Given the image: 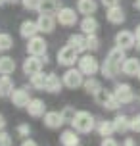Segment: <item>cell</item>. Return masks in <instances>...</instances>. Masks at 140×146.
I'll return each mask as SVG.
<instances>
[{
    "instance_id": "25",
    "label": "cell",
    "mask_w": 140,
    "mask_h": 146,
    "mask_svg": "<svg viewBox=\"0 0 140 146\" xmlns=\"http://www.w3.org/2000/svg\"><path fill=\"white\" fill-rule=\"evenodd\" d=\"M83 88H85V92H87V94L96 96L104 87H102V83L96 79V77H87V79H85V83H83Z\"/></svg>"
},
{
    "instance_id": "19",
    "label": "cell",
    "mask_w": 140,
    "mask_h": 146,
    "mask_svg": "<svg viewBox=\"0 0 140 146\" xmlns=\"http://www.w3.org/2000/svg\"><path fill=\"white\" fill-rule=\"evenodd\" d=\"M140 69V60L138 58H125L123 66H121V73L127 77H136V73Z\"/></svg>"
},
{
    "instance_id": "46",
    "label": "cell",
    "mask_w": 140,
    "mask_h": 146,
    "mask_svg": "<svg viewBox=\"0 0 140 146\" xmlns=\"http://www.w3.org/2000/svg\"><path fill=\"white\" fill-rule=\"evenodd\" d=\"M4 4H6V0H0V6H4Z\"/></svg>"
},
{
    "instance_id": "15",
    "label": "cell",
    "mask_w": 140,
    "mask_h": 146,
    "mask_svg": "<svg viewBox=\"0 0 140 146\" xmlns=\"http://www.w3.org/2000/svg\"><path fill=\"white\" fill-rule=\"evenodd\" d=\"M63 88V81L59 79L56 73H48L46 75V85H44V90L50 92V94H59Z\"/></svg>"
},
{
    "instance_id": "10",
    "label": "cell",
    "mask_w": 140,
    "mask_h": 146,
    "mask_svg": "<svg viewBox=\"0 0 140 146\" xmlns=\"http://www.w3.org/2000/svg\"><path fill=\"white\" fill-rule=\"evenodd\" d=\"M27 52L33 54V56H44L48 52V42L44 40V36L35 35L31 38H27Z\"/></svg>"
},
{
    "instance_id": "45",
    "label": "cell",
    "mask_w": 140,
    "mask_h": 146,
    "mask_svg": "<svg viewBox=\"0 0 140 146\" xmlns=\"http://www.w3.org/2000/svg\"><path fill=\"white\" fill-rule=\"evenodd\" d=\"M6 2H10V4H17V2H21V0H6Z\"/></svg>"
},
{
    "instance_id": "22",
    "label": "cell",
    "mask_w": 140,
    "mask_h": 146,
    "mask_svg": "<svg viewBox=\"0 0 140 146\" xmlns=\"http://www.w3.org/2000/svg\"><path fill=\"white\" fill-rule=\"evenodd\" d=\"M40 31H38V25L37 21H33V19H25V21L19 25V35L23 36V38H31V36L38 35Z\"/></svg>"
},
{
    "instance_id": "41",
    "label": "cell",
    "mask_w": 140,
    "mask_h": 146,
    "mask_svg": "<svg viewBox=\"0 0 140 146\" xmlns=\"http://www.w3.org/2000/svg\"><path fill=\"white\" fill-rule=\"evenodd\" d=\"M123 146H136V140H134V139H131V137H127V139H125V142H123Z\"/></svg>"
},
{
    "instance_id": "35",
    "label": "cell",
    "mask_w": 140,
    "mask_h": 146,
    "mask_svg": "<svg viewBox=\"0 0 140 146\" xmlns=\"http://www.w3.org/2000/svg\"><path fill=\"white\" fill-rule=\"evenodd\" d=\"M0 146H12V135L6 131H0Z\"/></svg>"
},
{
    "instance_id": "9",
    "label": "cell",
    "mask_w": 140,
    "mask_h": 146,
    "mask_svg": "<svg viewBox=\"0 0 140 146\" xmlns=\"http://www.w3.org/2000/svg\"><path fill=\"white\" fill-rule=\"evenodd\" d=\"M46 62H44V58L42 56H33V54H29L27 58L23 60V66H21V69H23V73L25 75H35V73H38V71H42V66H44Z\"/></svg>"
},
{
    "instance_id": "27",
    "label": "cell",
    "mask_w": 140,
    "mask_h": 146,
    "mask_svg": "<svg viewBox=\"0 0 140 146\" xmlns=\"http://www.w3.org/2000/svg\"><path fill=\"white\" fill-rule=\"evenodd\" d=\"M59 8H61V0H40L38 12H42V14H56Z\"/></svg>"
},
{
    "instance_id": "43",
    "label": "cell",
    "mask_w": 140,
    "mask_h": 146,
    "mask_svg": "<svg viewBox=\"0 0 140 146\" xmlns=\"http://www.w3.org/2000/svg\"><path fill=\"white\" fill-rule=\"evenodd\" d=\"M4 129H6V117L0 113V131H4Z\"/></svg>"
},
{
    "instance_id": "30",
    "label": "cell",
    "mask_w": 140,
    "mask_h": 146,
    "mask_svg": "<svg viewBox=\"0 0 140 146\" xmlns=\"http://www.w3.org/2000/svg\"><path fill=\"white\" fill-rule=\"evenodd\" d=\"M96 131L100 137H111L113 133H115V127H113V121H98L96 123Z\"/></svg>"
},
{
    "instance_id": "40",
    "label": "cell",
    "mask_w": 140,
    "mask_h": 146,
    "mask_svg": "<svg viewBox=\"0 0 140 146\" xmlns=\"http://www.w3.org/2000/svg\"><path fill=\"white\" fill-rule=\"evenodd\" d=\"M21 146H40V144H38L37 140H33V139H25L21 142Z\"/></svg>"
},
{
    "instance_id": "11",
    "label": "cell",
    "mask_w": 140,
    "mask_h": 146,
    "mask_svg": "<svg viewBox=\"0 0 140 146\" xmlns=\"http://www.w3.org/2000/svg\"><path fill=\"white\" fill-rule=\"evenodd\" d=\"M115 46L123 48V50H131L136 46V36L134 31H119L115 35Z\"/></svg>"
},
{
    "instance_id": "44",
    "label": "cell",
    "mask_w": 140,
    "mask_h": 146,
    "mask_svg": "<svg viewBox=\"0 0 140 146\" xmlns=\"http://www.w3.org/2000/svg\"><path fill=\"white\" fill-rule=\"evenodd\" d=\"M134 10H138V12H140V0H134Z\"/></svg>"
},
{
    "instance_id": "47",
    "label": "cell",
    "mask_w": 140,
    "mask_h": 146,
    "mask_svg": "<svg viewBox=\"0 0 140 146\" xmlns=\"http://www.w3.org/2000/svg\"><path fill=\"white\" fill-rule=\"evenodd\" d=\"M136 79H138V81H140V69H138V73H136Z\"/></svg>"
},
{
    "instance_id": "38",
    "label": "cell",
    "mask_w": 140,
    "mask_h": 146,
    "mask_svg": "<svg viewBox=\"0 0 140 146\" xmlns=\"http://www.w3.org/2000/svg\"><path fill=\"white\" fill-rule=\"evenodd\" d=\"M100 146H119V142L113 137H104L102 142H100Z\"/></svg>"
},
{
    "instance_id": "18",
    "label": "cell",
    "mask_w": 140,
    "mask_h": 146,
    "mask_svg": "<svg viewBox=\"0 0 140 146\" xmlns=\"http://www.w3.org/2000/svg\"><path fill=\"white\" fill-rule=\"evenodd\" d=\"M79 27H81V31L85 35H92V33H98L100 23H98V19H96L94 15H85L81 19V23H79Z\"/></svg>"
},
{
    "instance_id": "5",
    "label": "cell",
    "mask_w": 140,
    "mask_h": 146,
    "mask_svg": "<svg viewBox=\"0 0 140 146\" xmlns=\"http://www.w3.org/2000/svg\"><path fill=\"white\" fill-rule=\"evenodd\" d=\"M58 64L63 67H73L77 62H79V52L75 50L73 46H69V44H65V46H61L58 50Z\"/></svg>"
},
{
    "instance_id": "31",
    "label": "cell",
    "mask_w": 140,
    "mask_h": 146,
    "mask_svg": "<svg viewBox=\"0 0 140 146\" xmlns=\"http://www.w3.org/2000/svg\"><path fill=\"white\" fill-rule=\"evenodd\" d=\"M14 48V38L10 33H0V52H8Z\"/></svg>"
},
{
    "instance_id": "28",
    "label": "cell",
    "mask_w": 140,
    "mask_h": 146,
    "mask_svg": "<svg viewBox=\"0 0 140 146\" xmlns=\"http://www.w3.org/2000/svg\"><path fill=\"white\" fill-rule=\"evenodd\" d=\"M15 71V60L10 56H0V75H12Z\"/></svg>"
},
{
    "instance_id": "12",
    "label": "cell",
    "mask_w": 140,
    "mask_h": 146,
    "mask_svg": "<svg viewBox=\"0 0 140 146\" xmlns=\"http://www.w3.org/2000/svg\"><path fill=\"white\" fill-rule=\"evenodd\" d=\"M56 15L54 14H38V19H37V25H38V31L40 33H44V35H50V33H54V29H56Z\"/></svg>"
},
{
    "instance_id": "33",
    "label": "cell",
    "mask_w": 140,
    "mask_h": 146,
    "mask_svg": "<svg viewBox=\"0 0 140 146\" xmlns=\"http://www.w3.org/2000/svg\"><path fill=\"white\" fill-rule=\"evenodd\" d=\"M75 115H77V110H75L73 106H65V108L61 110V117H63L65 123H71L75 119Z\"/></svg>"
},
{
    "instance_id": "7",
    "label": "cell",
    "mask_w": 140,
    "mask_h": 146,
    "mask_svg": "<svg viewBox=\"0 0 140 146\" xmlns=\"http://www.w3.org/2000/svg\"><path fill=\"white\" fill-rule=\"evenodd\" d=\"M94 98H96V104L102 106L104 110H117L121 106L119 100L115 98V94H113V90H108V88H102Z\"/></svg>"
},
{
    "instance_id": "24",
    "label": "cell",
    "mask_w": 140,
    "mask_h": 146,
    "mask_svg": "<svg viewBox=\"0 0 140 146\" xmlns=\"http://www.w3.org/2000/svg\"><path fill=\"white\" fill-rule=\"evenodd\" d=\"M14 88V81L10 75H0V98H10Z\"/></svg>"
},
{
    "instance_id": "23",
    "label": "cell",
    "mask_w": 140,
    "mask_h": 146,
    "mask_svg": "<svg viewBox=\"0 0 140 146\" xmlns=\"http://www.w3.org/2000/svg\"><path fill=\"white\" fill-rule=\"evenodd\" d=\"M98 10V2L96 0H77V12L83 15H92Z\"/></svg>"
},
{
    "instance_id": "37",
    "label": "cell",
    "mask_w": 140,
    "mask_h": 146,
    "mask_svg": "<svg viewBox=\"0 0 140 146\" xmlns=\"http://www.w3.org/2000/svg\"><path fill=\"white\" fill-rule=\"evenodd\" d=\"M131 131L140 133V113L134 115V117H131Z\"/></svg>"
},
{
    "instance_id": "6",
    "label": "cell",
    "mask_w": 140,
    "mask_h": 146,
    "mask_svg": "<svg viewBox=\"0 0 140 146\" xmlns=\"http://www.w3.org/2000/svg\"><path fill=\"white\" fill-rule=\"evenodd\" d=\"M56 21L61 25V27H73L75 23L79 21V12H75L73 8L61 6L56 12Z\"/></svg>"
},
{
    "instance_id": "17",
    "label": "cell",
    "mask_w": 140,
    "mask_h": 146,
    "mask_svg": "<svg viewBox=\"0 0 140 146\" xmlns=\"http://www.w3.org/2000/svg\"><path fill=\"white\" fill-rule=\"evenodd\" d=\"M59 144L61 146H79L81 144V139H79V133L75 131L73 127L71 129H65L59 135Z\"/></svg>"
},
{
    "instance_id": "16",
    "label": "cell",
    "mask_w": 140,
    "mask_h": 146,
    "mask_svg": "<svg viewBox=\"0 0 140 146\" xmlns=\"http://www.w3.org/2000/svg\"><path fill=\"white\" fill-rule=\"evenodd\" d=\"M42 123H44V127H48V129H59L61 125L65 123L63 121V117H61V111H46L44 115H42Z\"/></svg>"
},
{
    "instance_id": "13",
    "label": "cell",
    "mask_w": 140,
    "mask_h": 146,
    "mask_svg": "<svg viewBox=\"0 0 140 146\" xmlns=\"http://www.w3.org/2000/svg\"><path fill=\"white\" fill-rule=\"evenodd\" d=\"M12 104H14L15 108H25L31 100V90L25 87H19V88H14V92H12Z\"/></svg>"
},
{
    "instance_id": "29",
    "label": "cell",
    "mask_w": 140,
    "mask_h": 146,
    "mask_svg": "<svg viewBox=\"0 0 140 146\" xmlns=\"http://www.w3.org/2000/svg\"><path fill=\"white\" fill-rule=\"evenodd\" d=\"M46 75H48V73H42V71H38V73H35V75H31V77H29V85L35 88V90H44Z\"/></svg>"
},
{
    "instance_id": "3",
    "label": "cell",
    "mask_w": 140,
    "mask_h": 146,
    "mask_svg": "<svg viewBox=\"0 0 140 146\" xmlns=\"http://www.w3.org/2000/svg\"><path fill=\"white\" fill-rule=\"evenodd\" d=\"M61 81H63V87L71 88V90H75V88L83 87V83H85V75L81 73V69L79 67H67L65 73L61 75Z\"/></svg>"
},
{
    "instance_id": "34",
    "label": "cell",
    "mask_w": 140,
    "mask_h": 146,
    "mask_svg": "<svg viewBox=\"0 0 140 146\" xmlns=\"http://www.w3.org/2000/svg\"><path fill=\"white\" fill-rule=\"evenodd\" d=\"M38 4L40 0H21V6L29 12H38Z\"/></svg>"
},
{
    "instance_id": "4",
    "label": "cell",
    "mask_w": 140,
    "mask_h": 146,
    "mask_svg": "<svg viewBox=\"0 0 140 146\" xmlns=\"http://www.w3.org/2000/svg\"><path fill=\"white\" fill-rule=\"evenodd\" d=\"M77 67L81 69V73L85 75V77H94L96 73L100 71V62H98L92 54H85V56L79 58Z\"/></svg>"
},
{
    "instance_id": "14",
    "label": "cell",
    "mask_w": 140,
    "mask_h": 146,
    "mask_svg": "<svg viewBox=\"0 0 140 146\" xmlns=\"http://www.w3.org/2000/svg\"><path fill=\"white\" fill-rule=\"evenodd\" d=\"M25 110H27V113L31 117H42L46 113V104L40 98H31L29 104L25 106Z\"/></svg>"
},
{
    "instance_id": "48",
    "label": "cell",
    "mask_w": 140,
    "mask_h": 146,
    "mask_svg": "<svg viewBox=\"0 0 140 146\" xmlns=\"http://www.w3.org/2000/svg\"><path fill=\"white\" fill-rule=\"evenodd\" d=\"M79 146H81V144H79Z\"/></svg>"
},
{
    "instance_id": "42",
    "label": "cell",
    "mask_w": 140,
    "mask_h": 146,
    "mask_svg": "<svg viewBox=\"0 0 140 146\" xmlns=\"http://www.w3.org/2000/svg\"><path fill=\"white\" fill-rule=\"evenodd\" d=\"M134 36H136V46L140 48V23L136 25V31H134Z\"/></svg>"
},
{
    "instance_id": "36",
    "label": "cell",
    "mask_w": 140,
    "mask_h": 146,
    "mask_svg": "<svg viewBox=\"0 0 140 146\" xmlns=\"http://www.w3.org/2000/svg\"><path fill=\"white\" fill-rule=\"evenodd\" d=\"M17 135H19V137H29V135H31V125L29 123L17 125Z\"/></svg>"
},
{
    "instance_id": "2",
    "label": "cell",
    "mask_w": 140,
    "mask_h": 146,
    "mask_svg": "<svg viewBox=\"0 0 140 146\" xmlns=\"http://www.w3.org/2000/svg\"><path fill=\"white\" fill-rule=\"evenodd\" d=\"M71 127H73L77 133L87 135V133H92L96 129V119L90 111H77L75 119L71 121Z\"/></svg>"
},
{
    "instance_id": "32",
    "label": "cell",
    "mask_w": 140,
    "mask_h": 146,
    "mask_svg": "<svg viewBox=\"0 0 140 146\" xmlns=\"http://www.w3.org/2000/svg\"><path fill=\"white\" fill-rule=\"evenodd\" d=\"M87 50H90V52L100 50V36L96 35V33L87 35Z\"/></svg>"
},
{
    "instance_id": "1",
    "label": "cell",
    "mask_w": 140,
    "mask_h": 146,
    "mask_svg": "<svg viewBox=\"0 0 140 146\" xmlns=\"http://www.w3.org/2000/svg\"><path fill=\"white\" fill-rule=\"evenodd\" d=\"M125 52L123 48H119V46H113L110 52H108V58L104 60V64L100 66V71L106 79H115L119 73H121V66H123V62H125Z\"/></svg>"
},
{
    "instance_id": "20",
    "label": "cell",
    "mask_w": 140,
    "mask_h": 146,
    "mask_svg": "<svg viewBox=\"0 0 140 146\" xmlns=\"http://www.w3.org/2000/svg\"><path fill=\"white\" fill-rule=\"evenodd\" d=\"M106 17H108V21L111 25H121V23L125 21V10L121 6H113V8H108V12H106Z\"/></svg>"
},
{
    "instance_id": "21",
    "label": "cell",
    "mask_w": 140,
    "mask_h": 146,
    "mask_svg": "<svg viewBox=\"0 0 140 146\" xmlns=\"http://www.w3.org/2000/svg\"><path fill=\"white\" fill-rule=\"evenodd\" d=\"M67 44L73 46L75 50L81 54V52L87 50V35L85 33H73V35H69V38H67Z\"/></svg>"
},
{
    "instance_id": "26",
    "label": "cell",
    "mask_w": 140,
    "mask_h": 146,
    "mask_svg": "<svg viewBox=\"0 0 140 146\" xmlns=\"http://www.w3.org/2000/svg\"><path fill=\"white\" fill-rule=\"evenodd\" d=\"M113 127H115V133H129L131 131V117L125 115V113H119L113 119Z\"/></svg>"
},
{
    "instance_id": "8",
    "label": "cell",
    "mask_w": 140,
    "mask_h": 146,
    "mask_svg": "<svg viewBox=\"0 0 140 146\" xmlns=\"http://www.w3.org/2000/svg\"><path fill=\"white\" fill-rule=\"evenodd\" d=\"M113 94H115V98L119 100V104H121V106L134 102V90H133V87H131L129 83H119V85H115Z\"/></svg>"
},
{
    "instance_id": "39",
    "label": "cell",
    "mask_w": 140,
    "mask_h": 146,
    "mask_svg": "<svg viewBox=\"0 0 140 146\" xmlns=\"http://www.w3.org/2000/svg\"><path fill=\"white\" fill-rule=\"evenodd\" d=\"M102 6L108 10V8H113V6H119V0H100Z\"/></svg>"
}]
</instances>
